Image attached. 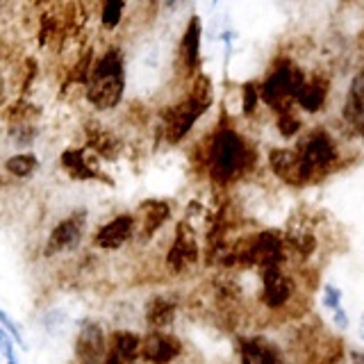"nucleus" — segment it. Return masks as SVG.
Instances as JSON below:
<instances>
[{"label":"nucleus","mask_w":364,"mask_h":364,"mask_svg":"<svg viewBox=\"0 0 364 364\" xmlns=\"http://www.w3.org/2000/svg\"><path fill=\"white\" fill-rule=\"evenodd\" d=\"M333 323H335V328H339V330H346V328L350 326V318H348V314H346L344 307H339V310L333 312Z\"/></svg>","instance_id":"obj_30"},{"label":"nucleus","mask_w":364,"mask_h":364,"mask_svg":"<svg viewBox=\"0 0 364 364\" xmlns=\"http://www.w3.org/2000/svg\"><path fill=\"white\" fill-rule=\"evenodd\" d=\"M307 75L310 73H305V68L296 62L294 57L278 55L276 60L271 62L264 80L259 82L262 102H264L273 114L296 107V98H299V94L303 91Z\"/></svg>","instance_id":"obj_4"},{"label":"nucleus","mask_w":364,"mask_h":364,"mask_svg":"<svg viewBox=\"0 0 364 364\" xmlns=\"http://www.w3.org/2000/svg\"><path fill=\"white\" fill-rule=\"evenodd\" d=\"M134 230H136V216L130 212H123L100 228L94 237V244L102 250H117L130 242Z\"/></svg>","instance_id":"obj_18"},{"label":"nucleus","mask_w":364,"mask_h":364,"mask_svg":"<svg viewBox=\"0 0 364 364\" xmlns=\"http://www.w3.org/2000/svg\"><path fill=\"white\" fill-rule=\"evenodd\" d=\"M267 164L271 168V173L276 176L280 182L289 187H310L312 180L307 176V171L303 166V159L296 148H284L276 146L267 153Z\"/></svg>","instance_id":"obj_9"},{"label":"nucleus","mask_w":364,"mask_h":364,"mask_svg":"<svg viewBox=\"0 0 364 364\" xmlns=\"http://www.w3.org/2000/svg\"><path fill=\"white\" fill-rule=\"evenodd\" d=\"M289 253H296L301 259H310L318 248V237L314 230V221L307 214L289 216L287 230H284Z\"/></svg>","instance_id":"obj_14"},{"label":"nucleus","mask_w":364,"mask_h":364,"mask_svg":"<svg viewBox=\"0 0 364 364\" xmlns=\"http://www.w3.org/2000/svg\"><path fill=\"white\" fill-rule=\"evenodd\" d=\"M200 34H203V26L200 18L193 14L187 21V28L180 37V46H178V66L182 75L193 77L200 73Z\"/></svg>","instance_id":"obj_15"},{"label":"nucleus","mask_w":364,"mask_h":364,"mask_svg":"<svg viewBox=\"0 0 364 364\" xmlns=\"http://www.w3.org/2000/svg\"><path fill=\"white\" fill-rule=\"evenodd\" d=\"M341 121L350 134L364 141V66L358 68L348 85L344 105H341Z\"/></svg>","instance_id":"obj_13"},{"label":"nucleus","mask_w":364,"mask_h":364,"mask_svg":"<svg viewBox=\"0 0 364 364\" xmlns=\"http://www.w3.org/2000/svg\"><path fill=\"white\" fill-rule=\"evenodd\" d=\"M200 146V162L214 187H230L257 164V148L237 128L219 123L205 136Z\"/></svg>","instance_id":"obj_1"},{"label":"nucleus","mask_w":364,"mask_h":364,"mask_svg":"<svg viewBox=\"0 0 364 364\" xmlns=\"http://www.w3.org/2000/svg\"><path fill=\"white\" fill-rule=\"evenodd\" d=\"M0 339H3V355L7 360V364H16V358H14V346H11V339H9V333L3 328L0 330Z\"/></svg>","instance_id":"obj_29"},{"label":"nucleus","mask_w":364,"mask_h":364,"mask_svg":"<svg viewBox=\"0 0 364 364\" xmlns=\"http://www.w3.org/2000/svg\"><path fill=\"white\" fill-rule=\"evenodd\" d=\"M294 148L299 151L312 185H318L321 180L346 166L344 146L337 139V134L326 125H314V128L305 130Z\"/></svg>","instance_id":"obj_3"},{"label":"nucleus","mask_w":364,"mask_h":364,"mask_svg":"<svg viewBox=\"0 0 364 364\" xmlns=\"http://www.w3.org/2000/svg\"><path fill=\"white\" fill-rule=\"evenodd\" d=\"M239 364H284V353L276 341L262 335L239 339Z\"/></svg>","instance_id":"obj_17"},{"label":"nucleus","mask_w":364,"mask_h":364,"mask_svg":"<svg viewBox=\"0 0 364 364\" xmlns=\"http://www.w3.org/2000/svg\"><path fill=\"white\" fill-rule=\"evenodd\" d=\"M85 223H87L85 210H77L73 214H68L66 219H62L60 223H57L53 228L48 242H46V248H43L46 257H55V255L64 253V250L75 248L80 244V239H82Z\"/></svg>","instance_id":"obj_11"},{"label":"nucleus","mask_w":364,"mask_h":364,"mask_svg":"<svg viewBox=\"0 0 364 364\" xmlns=\"http://www.w3.org/2000/svg\"><path fill=\"white\" fill-rule=\"evenodd\" d=\"M141 337L130 333V330H117L109 337V350L114 355H119L121 360L134 364L136 360H141Z\"/></svg>","instance_id":"obj_23"},{"label":"nucleus","mask_w":364,"mask_h":364,"mask_svg":"<svg viewBox=\"0 0 364 364\" xmlns=\"http://www.w3.org/2000/svg\"><path fill=\"white\" fill-rule=\"evenodd\" d=\"M287 239H284L282 230H259L257 235H250V259L253 267L267 269V267H282L287 262Z\"/></svg>","instance_id":"obj_8"},{"label":"nucleus","mask_w":364,"mask_h":364,"mask_svg":"<svg viewBox=\"0 0 364 364\" xmlns=\"http://www.w3.org/2000/svg\"><path fill=\"white\" fill-rule=\"evenodd\" d=\"M180 339L164 330H151L141 341V362L146 364H171L180 358Z\"/></svg>","instance_id":"obj_16"},{"label":"nucleus","mask_w":364,"mask_h":364,"mask_svg":"<svg viewBox=\"0 0 364 364\" xmlns=\"http://www.w3.org/2000/svg\"><path fill=\"white\" fill-rule=\"evenodd\" d=\"M200 259V246H198V235L191 228L189 221H180L176 225L173 242H171L166 250V269L173 276H182L191 267H196Z\"/></svg>","instance_id":"obj_6"},{"label":"nucleus","mask_w":364,"mask_h":364,"mask_svg":"<svg viewBox=\"0 0 364 364\" xmlns=\"http://www.w3.org/2000/svg\"><path fill=\"white\" fill-rule=\"evenodd\" d=\"M0 321H3V326H5V330H7V333H9L11 337H14V339L18 341V344L23 346V339H21V333H18V328H16L14 323L9 321V316H7L5 312H0Z\"/></svg>","instance_id":"obj_31"},{"label":"nucleus","mask_w":364,"mask_h":364,"mask_svg":"<svg viewBox=\"0 0 364 364\" xmlns=\"http://www.w3.org/2000/svg\"><path fill=\"white\" fill-rule=\"evenodd\" d=\"M276 128L282 139H294V136L303 134V119L299 114V107L284 109L276 114Z\"/></svg>","instance_id":"obj_25"},{"label":"nucleus","mask_w":364,"mask_h":364,"mask_svg":"<svg viewBox=\"0 0 364 364\" xmlns=\"http://www.w3.org/2000/svg\"><path fill=\"white\" fill-rule=\"evenodd\" d=\"M100 155H96L89 146H77V148H66L60 155V164L66 171L68 178L73 180H102V182H112L105 173H102L100 166Z\"/></svg>","instance_id":"obj_10"},{"label":"nucleus","mask_w":364,"mask_h":364,"mask_svg":"<svg viewBox=\"0 0 364 364\" xmlns=\"http://www.w3.org/2000/svg\"><path fill=\"white\" fill-rule=\"evenodd\" d=\"M262 100V94H259V82H246L242 87V109L246 117H253L257 112V105Z\"/></svg>","instance_id":"obj_27"},{"label":"nucleus","mask_w":364,"mask_h":364,"mask_svg":"<svg viewBox=\"0 0 364 364\" xmlns=\"http://www.w3.org/2000/svg\"><path fill=\"white\" fill-rule=\"evenodd\" d=\"M39 166V159L37 155L32 153H18V155H11L7 162H5V173L11 176V178H30L34 171Z\"/></svg>","instance_id":"obj_24"},{"label":"nucleus","mask_w":364,"mask_h":364,"mask_svg":"<svg viewBox=\"0 0 364 364\" xmlns=\"http://www.w3.org/2000/svg\"><path fill=\"white\" fill-rule=\"evenodd\" d=\"M341 299H344V294H341L339 287H335V284H326V289H323V305L328 307L330 312L339 310Z\"/></svg>","instance_id":"obj_28"},{"label":"nucleus","mask_w":364,"mask_h":364,"mask_svg":"<svg viewBox=\"0 0 364 364\" xmlns=\"http://www.w3.org/2000/svg\"><path fill=\"white\" fill-rule=\"evenodd\" d=\"M136 225H139V239L141 242H151L157 235V230L171 219V205L162 198L144 200L136 210Z\"/></svg>","instance_id":"obj_20"},{"label":"nucleus","mask_w":364,"mask_h":364,"mask_svg":"<svg viewBox=\"0 0 364 364\" xmlns=\"http://www.w3.org/2000/svg\"><path fill=\"white\" fill-rule=\"evenodd\" d=\"M212 105V82L205 73H198L191 77V85L187 94L173 105H168L162 112V121H159V132H162L164 141L176 146L191 132L196 121L203 117Z\"/></svg>","instance_id":"obj_2"},{"label":"nucleus","mask_w":364,"mask_h":364,"mask_svg":"<svg viewBox=\"0 0 364 364\" xmlns=\"http://www.w3.org/2000/svg\"><path fill=\"white\" fill-rule=\"evenodd\" d=\"M176 310H178L176 303L166 299V296H153V299L146 303V323L153 330H164L173 323Z\"/></svg>","instance_id":"obj_22"},{"label":"nucleus","mask_w":364,"mask_h":364,"mask_svg":"<svg viewBox=\"0 0 364 364\" xmlns=\"http://www.w3.org/2000/svg\"><path fill=\"white\" fill-rule=\"evenodd\" d=\"M85 91L91 107L100 112L114 109L119 105L125 91V60L119 46H109L94 62Z\"/></svg>","instance_id":"obj_5"},{"label":"nucleus","mask_w":364,"mask_h":364,"mask_svg":"<svg viewBox=\"0 0 364 364\" xmlns=\"http://www.w3.org/2000/svg\"><path fill=\"white\" fill-rule=\"evenodd\" d=\"M214 3H219V0H214Z\"/></svg>","instance_id":"obj_37"},{"label":"nucleus","mask_w":364,"mask_h":364,"mask_svg":"<svg viewBox=\"0 0 364 364\" xmlns=\"http://www.w3.org/2000/svg\"><path fill=\"white\" fill-rule=\"evenodd\" d=\"M85 146H89L102 159H117L121 153V139L109 128L96 121H89L85 125Z\"/></svg>","instance_id":"obj_21"},{"label":"nucleus","mask_w":364,"mask_h":364,"mask_svg":"<svg viewBox=\"0 0 364 364\" xmlns=\"http://www.w3.org/2000/svg\"><path fill=\"white\" fill-rule=\"evenodd\" d=\"M259 280H262L259 301L267 310L278 312L289 307V303L296 296V282L289 273H284L282 267H267L259 269Z\"/></svg>","instance_id":"obj_7"},{"label":"nucleus","mask_w":364,"mask_h":364,"mask_svg":"<svg viewBox=\"0 0 364 364\" xmlns=\"http://www.w3.org/2000/svg\"><path fill=\"white\" fill-rule=\"evenodd\" d=\"M105 364H130V362L121 360L119 355H114V353L109 350V353H107V360H105Z\"/></svg>","instance_id":"obj_32"},{"label":"nucleus","mask_w":364,"mask_h":364,"mask_svg":"<svg viewBox=\"0 0 364 364\" xmlns=\"http://www.w3.org/2000/svg\"><path fill=\"white\" fill-rule=\"evenodd\" d=\"M125 0H100V23L105 30H117L123 21Z\"/></svg>","instance_id":"obj_26"},{"label":"nucleus","mask_w":364,"mask_h":364,"mask_svg":"<svg viewBox=\"0 0 364 364\" xmlns=\"http://www.w3.org/2000/svg\"><path fill=\"white\" fill-rule=\"evenodd\" d=\"M360 337L364 339V314L360 316Z\"/></svg>","instance_id":"obj_34"},{"label":"nucleus","mask_w":364,"mask_h":364,"mask_svg":"<svg viewBox=\"0 0 364 364\" xmlns=\"http://www.w3.org/2000/svg\"><path fill=\"white\" fill-rule=\"evenodd\" d=\"M330 89H333V82H330V75L323 71H314L307 75V82L303 87V91L296 98V107L305 114H318L323 112L330 98Z\"/></svg>","instance_id":"obj_19"},{"label":"nucleus","mask_w":364,"mask_h":364,"mask_svg":"<svg viewBox=\"0 0 364 364\" xmlns=\"http://www.w3.org/2000/svg\"><path fill=\"white\" fill-rule=\"evenodd\" d=\"M344 3H355V0H344Z\"/></svg>","instance_id":"obj_36"},{"label":"nucleus","mask_w":364,"mask_h":364,"mask_svg":"<svg viewBox=\"0 0 364 364\" xmlns=\"http://www.w3.org/2000/svg\"><path fill=\"white\" fill-rule=\"evenodd\" d=\"M162 3H164V7H176L180 0H162Z\"/></svg>","instance_id":"obj_33"},{"label":"nucleus","mask_w":364,"mask_h":364,"mask_svg":"<svg viewBox=\"0 0 364 364\" xmlns=\"http://www.w3.org/2000/svg\"><path fill=\"white\" fill-rule=\"evenodd\" d=\"M109 353V341L102 328L94 321H85L75 337V360L77 364H105Z\"/></svg>","instance_id":"obj_12"},{"label":"nucleus","mask_w":364,"mask_h":364,"mask_svg":"<svg viewBox=\"0 0 364 364\" xmlns=\"http://www.w3.org/2000/svg\"><path fill=\"white\" fill-rule=\"evenodd\" d=\"M312 364H328V362H321V360H314Z\"/></svg>","instance_id":"obj_35"}]
</instances>
